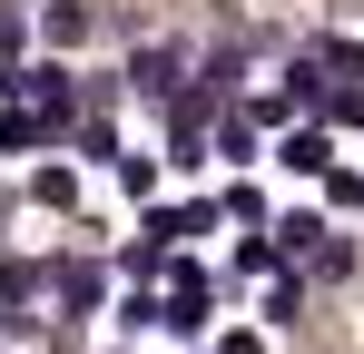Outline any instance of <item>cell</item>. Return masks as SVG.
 Here are the masks:
<instances>
[{
  "label": "cell",
  "instance_id": "cell-12",
  "mask_svg": "<svg viewBox=\"0 0 364 354\" xmlns=\"http://www.w3.org/2000/svg\"><path fill=\"white\" fill-rule=\"evenodd\" d=\"M20 40H30V10L0 0V69H20Z\"/></svg>",
  "mask_w": 364,
  "mask_h": 354
},
{
  "label": "cell",
  "instance_id": "cell-2",
  "mask_svg": "<svg viewBox=\"0 0 364 354\" xmlns=\"http://www.w3.org/2000/svg\"><path fill=\"white\" fill-rule=\"evenodd\" d=\"M0 89L30 99V109H69V99H79V79H69L60 59H20V69H0Z\"/></svg>",
  "mask_w": 364,
  "mask_h": 354
},
{
  "label": "cell",
  "instance_id": "cell-6",
  "mask_svg": "<svg viewBox=\"0 0 364 354\" xmlns=\"http://www.w3.org/2000/svg\"><path fill=\"white\" fill-rule=\"evenodd\" d=\"M40 286H50V276H40L30 256H0V315H10V335L30 325V295H40Z\"/></svg>",
  "mask_w": 364,
  "mask_h": 354
},
{
  "label": "cell",
  "instance_id": "cell-9",
  "mask_svg": "<svg viewBox=\"0 0 364 354\" xmlns=\"http://www.w3.org/2000/svg\"><path fill=\"white\" fill-rule=\"evenodd\" d=\"M286 168L325 187V168H335V128H296V138H286Z\"/></svg>",
  "mask_w": 364,
  "mask_h": 354
},
{
  "label": "cell",
  "instance_id": "cell-13",
  "mask_svg": "<svg viewBox=\"0 0 364 354\" xmlns=\"http://www.w3.org/2000/svg\"><path fill=\"white\" fill-rule=\"evenodd\" d=\"M325 207H364V168L335 158V168H325Z\"/></svg>",
  "mask_w": 364,
  "mask_h": 354
},
{
  "label": "cell",
  "instance_id": "cell-10",
  "mask_svg": "<svg viewBox=\"0 0 364 354\" xmlns=\"http://www.w3.org/2000/svg\"><path fill=\"white\" fill-rule=\"evenodd\" d=\"M109 177H119L128 197H158V177H168V168H158V148H119V158H109Z\"/></svg>",
  "mask_w": 364,
  "mask_h": 354
},
{
  "label": "cell",
  "instance_id": "cell-3",
  "mask_svg": "<svg viewBox=\"0 0 364 354\" xmlns=\"http://www.w3.org/2000/svg\"><path fill=\"white\" fill-rule=\"evenodd\" d=\"M50 295H60V315L79 325V315H99V305H109V276H99L89 256H60V266H50Z\"/></svg>",
  "mask_w": 364,
  "mask_h": 354
},
{
  "label": "cell",
  "instance_id": "cell-8",
  "mask_svg": "<svg viewBox=\"0 0 364 354\" xmlns=\"http://www.w3.org/2000/svg\"><path fill=\"white\" fill-rule=\"evenodd\" d=\"M256 148H266V118H256V109L217 118V158H227V168H256Z\"/></svg>",
  "mask_w": 364,
  "mask_h": 354
},
{
  "label": "cell",
  "instance_id": "cell-7",
  "mask_svg": "<svg viewBox=\"0 0 364 354\" xmlns=\"http://www.w3.org/2000/svg\"><path fill=\"white\" fill-rule=\"evenodd\" d=\"M89 30H99L89 0H50V10H40V40H50V50H89Z\"/></svg>",
  "mask_w": 364,
  "mask_h": 354
},
{
  "label": "cell",
  "instance_id": "cell-4",
  "mask_svg": "<svg viewBox=\"0 0 364 354\" xmlns=\"http://www.w3.org/2000/svg\"><path fill=\"white\" fill-rule=\"evenodd\" d=\"M178 79H187V50H168V40H148V50L128 59V89L138 99H178Z\"/></svg>",
  "mask_w": 364,
  "mask_h": 354
},
{
  "label": "cell",
  "instance_id": "cell-1",
  "mask_svg": "<svg viewBox=\"0 0 364 354\" xmlns=\"http://www.w3.org/2000/svg\"><path fill=\"white\" fill-rule=\"evenodd\" d=\"M207 325H217V276L178 256V276H168V295H158V335H207Z\"/></svg>",
  "mask_w": 364,
  "mask_h": 354
},
{
  "label": "cell",
  "instance_id": "cell-14",
  "mask_svg": "<svg viewBox=\"0 0 364 354\" xmlns=\"http://www.w3.org/2000/svg\"><path fill=\"white\" fill-rule=\"evenodd\" d=\"M217 354H266V335H246V325H237V335H227Z\"/></svg>",
  "mask_w": 364,
  "mask_h": 354
},
{
  "label": "cell",
  "instance_id": "cell-5",
  "mask_svg": "<svg viewBox=\"0 0 364 354\" xmlns=\"http://www.w3.org/2000/svg\"><path fill=\"white\" fill-rule=\"evenodd\" d=\"M50 138H60V109H20V99L0 109V158H30V148H50Z\"/></svg>",
  "mask_w": 364,
  "mask_h": 354
},
{
  "label": "cell",
  "instance_id": "cell-11",
  "mask_svg": "<svg viewBox=\"0 0 364 354\" xmlns=\"http://www.w3.org/2000/svg\"><path fill=\"white\" fill-rule=\"evenodd\" d=\"M30 197H40V207H79V168H40Z\"/></svg>",
  "mask_w": 364,
  "mask_h": 354
}]
</instances>
